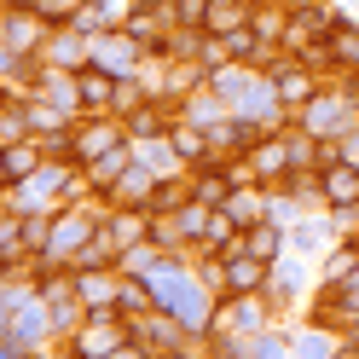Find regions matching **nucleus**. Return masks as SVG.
<instances>
[{"label":"nucleus","instance_id":"11","mask_svg":"<svg viewBox=\"0 0 359 359\" xmlns=\"http://www.w3.org/2000/svg\"><path fill=\"white\" fill-rule=\"evenodd\" d=\"M278 243H284V232H278V226H266V220L243 226V250H250V255H261V261H273V255H278Z\"/></svg>","mask_w":359,"mask_h":359},{"label":"nucleus","instance_id":"17","mask_svg":"<svg viewBox=\"0 0 359 359\" xmlns=\"http://www.w3.org/2000/svg\"><path fill=\"white\" fill-rule=\"evenodd\" d=\"M116 302H122V313H145V307H151V302H145V284H122Z\"/></svg>","mask_w":359,"mask_h":359},{"label":"nucleus","instance_id":"9","mask_svg":"<svg viewBox=\"0 0 359 359\" xmlns=\"http://www.w3.org/2000/svg\"><path fill=\"white\" fill-rule=\"evenodd\" d=\"M330 53H336V70H348V76H359V24H336L330 29Z\"/></svg>","mask_w":359,"mask_h":359},{"label":"nucleus","instance_id":"5","mask_svg":"<svg viewBox=\"0 0 359 359\" xmlns=\"http://www.w3.org/2000/svg\"><path fill=\"white\" fill-rule=\"evenodd\" d=\"M35 174H41V145H29V140L6 145V156H0V180H6V186H29Z\"/></svg>","mask_w":359,"mask_h":359},{"label":"nucleus","instance_id":"2","mask_svg":"<svg viewBox=\"0 0 359 359\" xmlns=\"http://www.w3.org/2000/svg\"><path fill=\"white\" fill-rule=\"evenodd\" d=\"M116 140H122V128L104 122V116H93V122H81L70 140H64V151H76V163H93V156H104Z\"/></svg>","mask_w":359,"mask_h":359},{"label":"nucleus","instance_id":"15","mask_svg":"<svg viewBox=\"0 0 359 359\" xmlns=\"http://www.w3.org/2000/svg\"><path fill=\"white\" fill-rule=\"evenodd\" d=\"M151 191H156V180H145L140 168H128V174L116 180V197H122V203H133V197H145V203H151Z\"/></svg>","mask_w":359,"mask_h":359},{"label":"nucleus","instance_id":"13","mask_svg":"<svg viewBox=\"0 0 359 359\" xmlns=\"http://www.w3.org/2000/svg\"><path fill=\"white\" fill-rule=\"evenodd\" d=\"M29 104H12L6 99V110H0V140H6V145H18V140H29Z\"/></svg>","mask_w":359,"mask_h":359},{"label":"nucleus","instance_id":"7","mask_svg":"<svg viewBox=\"0 0 359 359\" xmlns=\"http://www.w3.org/2000/svg\"><path fill=\"white\" fill-rule=\"evenodd\" d=\"M35 35H41V12L35 6H6V53H29L35 47Z\"/></svg>","mask_w":359,"mask_h":359},{"label":"nucleus","instance_id":"19","mask_svg":"<svg viewBox=\"0 0 359 359\" xmlns=\"http://www.w3.org/2000/svg\"><path fill=\"white\" fill-rule=\"evenodd\" d=\"M348 353H359V348H348Z\"/></svg>","mask_w":359,"mask_h":359},{"label":"nucleus","instance_id":"12","mask_svg":"<svg viewBox=\"0 0 359 359\" xmlns=\"http://www.w3.org/2000/svg\"><path fill=\"white\" fill-rule=\"evenodd\" d=\"M220 209H226V215L238 220V226H255V220H266L261 197H255V191H238V186H232V197H226V203H220Z\"/></svg>","mask_w":359,"mask_h":359},{"label":"nucleus","instance_id":"3","mask_svg":"<svg viewBox=\"0 0 359 359\" xmlns=\"http://www.w3.org/2000/svg\"><path fill=\"white\" fill-rule=\"evenodd\" d=\"M116 99V70H104V64H81L76 70V104L81 110H99Z\"/></svg>","mask_w":359,"mask_h":359},{"label":"nucleus","instance_id":"1","mask_svg":"<svg viewBox=\"0 0 359 359\" xmlns=\"http://www.w3.org/2000/svg\"><path fill=\"white\" fill-rule=\"evenodd\" d=\"M319 191H325L330 209H359V163L330 156V163L319 168Z\"/></svg>","mask_w":359,"mask_h":359},{"label":"nucleus","instance_id":"10","mask_svg":"<svg viewBox=\"0 0 359 359\" xmlns=\"http://www.w3.org/2000/svg\"><path fill=\"white\" fill-rule=\"evenodd\" d=\"M325 278L330 284H353L359 278V243H342V250L325 255Z\"/></svg>","mask_w":359,"mask_h":359},{"label":"nucleus","instance_id":"14","mask_svg":"<svg viewBox=\"0 0 359 359\" xmlns=\"http://www.w3.org/2000/svg\"><path fill=\"white\" fill-rule=\"evenodd\" d=\"M47 58H53V64L64 58V64H76V70H81V64L93 58V53L81 47V29H70V35H58V41H47Z\"/></svg>","mask_w":359,"mask_h":359},{"label":"nucleus","instance_id":"4","mask_svg":"<svg viewBox=\"0 0 359 359\" xmlns=\"http://www.w3.org/2000/svg\"><path fill=\"white\" fill-rule=\"evenodd\" d=\"M273 99L278 104H307L313 99V70H307L302 58H290V64L273 70Z\"/></svg>","mask_w":359,"mask_h":359},{"label":"nucleus","instance_id":"6","mask_svg":"<svg viewBox=\"0 0 359 359\" xmlns=\"http://www.w3.org/2000/svg\"><path fill=\"white\" fill-rule=\"evenodd\" d=\"M168 140H174V156H180V163H209V133H203V122H168Z\"/></svg>","mask_w":359,"mask_h":359},{"label":"nucleus","instance_id":"16","mask_svg":"<svg viewBox=\"0 0 359 359\" xmlns=\"http://www.w3.org/2000/svg\"><path fill=\"white\" fill-rule=\"evenodd\" d=\"M29 6H35L41 18H58V24H70V18L87 6V0H29Z\"/></svg>","mask_w":359,"mask_h":359},{"label":"nucleus","instance_id":"8","mask_svg":"<svg viewBox=\"0 0 359 359\" xmlns=\"http://www.w3.org/2000/svg\"><path fill=\"white\" fill-rule=\"evenodd\" d=\"M133 168V156H128V145H110L104 156H93V163H87V186H99V191H110L116 186V180Z\"/></svg>","mask_w":359,"mask_h":359},{"label":"nucleus","instance_id":"18","mask_svg":"<svg viewBox=\"0 0 359 359\" xmlns=\"http://www.w3.org/2000/svg\"><path fill=\"white\" fill-rule=\"evenodd\" d=\"M250 24H255V35H284V18H278L273 6H266V12H255Z\"/></svg>","mask_w":359,"mask_h":359}]
</instances>
